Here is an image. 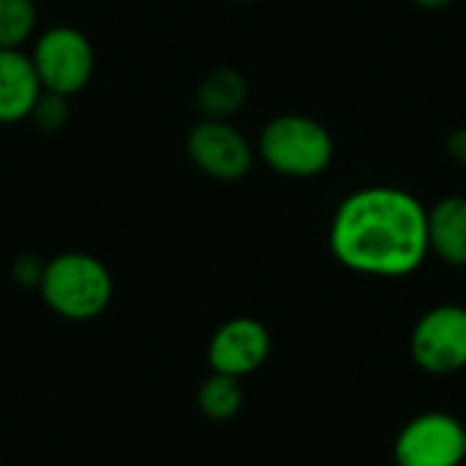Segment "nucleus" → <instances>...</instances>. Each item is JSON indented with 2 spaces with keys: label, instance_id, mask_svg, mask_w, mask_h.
I'll use <instances>...</instances> for the list:
<instances>
[{
  "label": "nucleus",
  "instance_id": "1",
  "mask_svg": "<svg viewBox=\"0 0 466 466\" xmlns=\"http://www.w3.org/2000/svg\"><path fill=\"white\" fill-rule=\"evenodd\" d=\"M330 251L352 273L404 279L429 251V210L404 188L369 186L352 191L330 221Z\"/></svg>",
  "mask_w": 466,
  "mask_h": 466
},
{
  "label": "nucleus",
  "instance_id": "2",
  "mask_svg": "<svg viewBox=\"0 0 466 466\" xmlns=\"http://www.w3.org/2000/svg\"><path fill=\"white\" fill-rule=\"evenodd\" d=\"M38 292L57 317L68 322H87L106 311L115 284L101 259L82 251H66L46 259Z\"/></svg>",
  "mask_w": 466,
  "mask_h": 466
},
{
  "label": "nucleus",
  "instance_id": "3",
  "mask_svg": "<svg viewBox=\"0 0 466 466\" xmlns=\"http://www.w3.org/2000/svg\"><path fill=\"white\" fill-rule=\"evenodd\" d=\"M330 131L306 115H279L259 134L262 161L284 177H317L333 161Z\"/></svg>",
  "mask_w": 466,
  "mask_h": 466
},
{
  "label": "nucleus",
  "instance_id": "4",
  "mask_svg": "<svg viewBox=\"0 0 466 466\" xmlns=\"http://www.w3.org/2000/svg\"><path fill=\"white\" fill-rule=\"evenodd\" d=\"M30 60L35 66L41 87L60 96H74L82 87H87L96 68L93 44L87 41L85 33L68 25L49 27L35 41Z\"/></svg>",
  "mask_w": 466,
  "mask_h": 466
},
{
  "label": "nucleus",
  "instance_id": "5",
  "mask_svg": "<svg viewBox=\"0 0 466 466\" xmlns=\"http://www.w3.org/2000/svg\"><path fill=\"white\" fill-rule=\"evenodd\" d=\"M410 352L418 369L445 377L466 369V309L437 306L426 311L410 336Z\"/></svg>",
  "mask_w": 466,
  "mask_h": 466
},
{
  "label": "nucleus",
  "instance_id": "6",
  "mask_svg": "<svg viewBox=\"0 0 466 466\" xmlns=\"http://www.w3.org/2000/svg\"><path fill=\"white\" fill-rule=\"evenodd\" d=\"M464 423L448 412H423L396 437V466H461L466 459Z\"/></svg>",
  "mask_w": 466,
  "mask_h": 466
},
{
  "label": "nucleus",
  "instance_id": "7",
  "mask_svg": "<svg viewBox=\"0 0 466 466\" xmlns=\"http://www.w3.org/2000/svg\"><path fill=\"white\" fill-rule=\"evenodd\" d=\"M188 158L208 177L221 183L243 180L251 172L254 150L229 120H199L186 139Z\"/></svg>",
  "mask_w": 466,
  "mask_h": 466
},
{
  "label": "nucleus",
  "instance_id": "8",
  "mask_svg": "<svg viewBox=\"0 0 466 466\" xmlns=\"http://www.w3.org/2000/svg\"><path fill=\"white\" fill-rule=\"evenodd\" d=\"M270 355V333L259 319L235 317L224 322L208 344V366L216 374L243 380L265 366Z\"/></svg>",
  "mask_w": 466,
  "mask_h": 466
},
{
  "label": "nucleus",
  "instance_id": "9",
  "mask_svg": "<svg viewBox=\"0 0 466 466\" xmlns=\"http://www.w3.org/2000/svg\"><path fill=\"white\" fill-rule=\"evenodd\" d=\"M41 90L30 55L19 49H0V123H19L30 117Z\"/></svg>",
  "mask_w": 466,
  "mask_h": 466
},
{
  "label": "nucleus",
  "instance_id": "10",
  "mask_svg": "<svg viewBox=\"0 0 466 466\" xmlns=\"http://www.w3.org/2000/svg\"><path fill=\"white\" fill-rule=\"evenodd\" d=\"M429 251L453 268H466V197H442L429 210Z\"/></svg>",
  "mask_w": 466,
  "mask_h": 466
},
{
  "label": "nucleus",
  "instance_id": "11",
  "mask_svg": "<svg viewBox=\"0 0 466 466\" xmlns=\"http://www.w3.org/2000/svg\"><path fill=\"white\" fill-rule=\"evenodd\" d=\"M248 98V82L235 68H213L197 87V106L208 120L235 117Z\"/></svg>",
  "mask_w": 466,
  "mask_h": 466
},
{
  "label": "nucleus",
  "instance_id": "12",
  "mask_svg": "<svg viewBox=\"0 0 466 466\" xmlns=\"http://www.w3.org/2000/svg\"><path fill=\"white\" fill-rule=\"evenodd\" d=\"M197 407L213 423L232 420L243 410V385H240V380L210 371V377L199 385Z\"/></svg>",
  "mask_w": 466,
  "mask_h": 466
},
{
  "label": "nucleus",
  "instance_id": "13",
  "mask_svg": "<svg viewBox=\"0 0 466 466\" xmlns=\"http://www.w3.org/2000/svg\"><path fill=\"white\" fill-rule=\"evenodd\" d=\"M35 30L33 0H0V49H19Z\"/></svg>",
  "mask_w": 466,
  "mask_h": 466
},
{
  "label": "nucleus",
  "instance_id": "14",
  "mask_svg": "<svg viewBox=\"0 0 466 466\" xmlns=\"http://www.w3.org/2000/svg\"><path fill=\"white\" fill-rule=\"evenodd\" d=\"M30 120L35 123L38 131H60L66 123H68V96H60V93H52V90H41L33 112H30Z\"/></svg>",
  "mask_w": 466,
  "mask_h": 466
},
{
  "label": "nucleus",
  "instance_id": "15",
  "mask_svg": "<svg viewBox=\"0 0 466 466\" xmlns=\"http://www.w3.org/2000/svg\"><path fill=\"white\" fill-rule=\"evenodd\" d=\"M44 259L41 257H35V254H22V257H16L14 259V268H11V273H14V281L16 284H22V287H38V281H41V276H44Z\"/></svg>",
  "mask_w": 466,
  "mask_h": 466
},
{
  "label": "nucleus",
  "instance_id": "16",
  "mask_svg": "<svg viewBox=\"0 0 466 466\" xmlns=\"http://www.w3.org/2000/svg\"><path fill=\"white\" fill-rule=\"evenodd\" d=\"M445 150L453 161L459 164H466V126H459L453 128L448 137H445Z\"/></svg>",
  "mask_w": 466,
  "mask_h": 466
},
{
  "label": "nucleus",
  "instance_id": "17",
  "mask_svg": "<svg viewBox=\"0 0 466 466\" xmlns=\"http://www.w3.org/2000/svg\"><path fill=\"white\" fill-rule=\"evenodd\" d=\"M415 5H420V8H445V5H451L453 0H412Z\"/></svg>",
  "mask_w": 466,
  "mask_h": 466
},
{
  "label": "nucleus",
  "instance_id": "18",
  "mask_svg": "<svg viewBox=\"0 0 466 466\" xmlns=\"http://www.w3.org/2000/svg\"><path fill=\"white\" fill-rule=\"evenodd\" d=\"M235 3H251V0H235Z\"/></svg>",
  "mask_w": 466,
  "mask_h": 466
},
{
  "label": "nucleus",
  "instance_id": "19",
  "mask_svg": "<svg viewBox=\"0 0 466 466\" xmlns=\"http://www.w3.org/2000/svg\"><path fill=\"white\" fill-rule=\"evenodd\" d=\"M464 451H466V429H464Z\"/></svg>",
  "mask_w": 466,
  "mask_h": 466
}]
</instances>
